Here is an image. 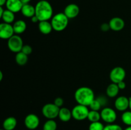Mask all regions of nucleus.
<instances>
[{
    "label": "nucleus",
    "instance_id": "nucleus-37",
    "mask_svg": "<svg viewBox=\"0 0 131 130\" xmlns=\"http://www.w3.org/2000/svg\"><path fill=\"white\" fill-rule=\"evenodd\" d=\"M20 1H21V2L23 3V5H24V4H28L31 0H20Z\"/></svg>",
    "mask_w": 131,
    "mask_h": 130
},
{
    "label": "nucleus",
    "instance_id": "nucleus-1",
    "mask_svg": "<svg viewBox=\"0 0 131 130\" xmlns=\"http://www.w3.org/2000/svg\"><path fill=\"white\" fill-rule=\"evenodd\" d=\"M74 99L78 104L89 107L95 99V93L90 87L86 86L81 87L75 91Z\"/></svg>",
    "mask_w": 131,
    "mask_h": 130
},
{
    "label": "nucleus",
    "instance_id": "nucleus-24",
    "mask_svg": "<svg viewBox=\"0 0 131 130\" xmlns=\"http://www.w3.org/2000/svg\"><path fill=\"white\" fill-rule=\"evenodd\" d=\"M58 124L54 119H47L43 125V130H56Z\"/></svg>",
    "mask_w": 131,
    "mask_h": 130
},
{
    "label": "nucleus",
    "instance_id": "nucleus-36",
    "mask_svg": "<svg viewBox=\"0 0 131 130\" xmlns=\"http://www.w3.org/2000/svg\"><path fill=\"white\" fill-rule=\"evenodd\" d=\"M4 11H5V10H4L3 7V6H0V17L2 16V15L3 14Z\"/></svg>",
    "mask_w": 131,
    "mask_h": 130
},
{
    "label": "nucleus",
    "instance_id": "nucleus-32",
    "mask_svg": "<svg viewBox=\"0 0 131 130\" xmlns=\"http://www.w3.org/2000/svg\"><path fill=\"white\" fill-rule=\"evenodd\" d=\"M101 29L104 32H106L111 29L109 23H103L101 25Z\"/></svg>",
    "mask_w": 131,
    "mask_h": 130
},
{
    "label": "nucleus",
    "instance_id": "nucleus-20",
    "mask_svg": "<svg viewBox=\"0 0 131 130\" xmlns=\"http://www.w3.org/2000/svg\"><path fill=\"white\" fill-rule=\"evenodd\" d=\"M119 91H120V89H119L117 84L112 82L106 88V93L107 97L113 98L117 96L119 93Z\"/></svg>",
    "mask_w": 131,
    "mask_h": 130
},
{
    "label": "nucleus",
    "instance_id": "nucleus-11",
    "mask_svg": "<svg viewBox=\"0 0 131 130\" xmlns=\"http://www.w3.org/2000/svg\"><path fill=\"white\" fill-rule=\"evenodd\" d=\"M115 107L119 112H125L129 108V99L125 96L117 97L115 101Z\"/></svg>",
    "mask_w": 131,
    "mask_h": 130
},
{
    "label": "nucleus",
    "instance_id": "nucleus-5",
    "mask_svg": "<svg viewBox=\"0 0 131 130\" xmlns=\"http://www.w3.org/2000/svg\"><path fill=\"white\" fill-rule=\"evenodd\" d=\"M60 108L54 103H47L44 105L42 108V113L43 117L47 119H54L58 117L59 111Z\"/></svg>",
    "mask_w": 131,
    "mask_h": 130
},
{
    "label": "nucleus",
    "instance_id": "nucleus-31",
    "mask_svg": "<svg viewBox=\"0 0 131 130\" xmlns=\"http://www.w3.org/2000/svg\"><path fill=\"white\" fill-rule=\"evenodd\" d=\"M54 103L57 107H58L59 108H61L62 106L63 105L64 103L63 99L60 98V97H58V98H55L54 101Z\"/></svg>",
    "mask_w": 131,
    "mask_h": 130
},
{
    "label": "nucleus",
    "instance_id": "nucleus-34",
    "mask_svg": "<svg viewBox=\"0 0 131 130\" xmlns=\"http://www.w3.org/2000/svg\"><path fill=\"white\" fill-rule=\"evenodd\" d=\"M31 22L33 23H37V22H39V20H38V19L37 18V17L36 16V15H34L33 17H32L31 18Z\"/></svg>",
    "mask_w": 131,
    "mask_h": 130
},
{
    "label": "nucleus",
    "instance_id": "nucleus-28",
    "mask_svg": "<svg viewBox=\"0 0 131 130\" xmlns=\"http://www.w3.org/2000/svg\"><path fill=\"white\" fill-rule=\"evenodd\" d=\"M104 130H123V129L120 125L113 123L107 124L106 126H105Z\"/></svg>",
    "mask_w": 131,
    "mask_h": 130
},
{
    "label": "nucleus",
    "instance_id": "nucleus-14",
    "mask_svg": "<svg viewBox=\"0 0 131 130\" xmlns=\"http://www.w3.org/2000/svg\"><path fill=\"white\" fill-rule=\"evenodd\" d=\"M5 5L7 10L15 14V13H18L21 11L23 3L20 0H7Z\"/></svg>",
    "mask_w": 131,
    "mask_h": 130
},
{
    "label": "nucleus",
    "instance_id": "nucleus-26",
    "mask_svg": "<svg viewBox=\"0 0 131 130\" xmlns=\"http://www.w3.org/2000/svg\"><path fill=\"white\" fill-rule=\"evenodd\" d=\"M105 126L100 121L91 122L88 127V130H104Z\"/></svg>",
    "mask_w": 131,
    "mask_h": 130
},
{
    "label": "nucleus",
    "instance_id": "nucleus-25",
    "mask_svg": "<svg viewBox=\"0 0 131 130\" xmlns=\"http://www.w3.org/2000/svg\"><path fill=\"white\" fill-rule=\"evenodd\" d=\"M121 119L123 123L127 126H131V110H126L122 113Z\"/></svg>",
    "mask_w": 131,
    "mask_h": 130
},
{
    "label": "nucleus",
    "instance_id": "nucleus-18",
    "mask_svg": "<svg viewBox=\"0 0 131 130\" xmlns=\"http://www.w3.org/2000/svg\"><path fill=\"white\" fill-rule=\"evenodd\" d=\"M17 124V121L14 117H8L3 122V129L5 130H14Z\"/></svg>",
    "mask_w": 131,
    "mask_h": 130
},
{
    "label": "nucleus",
    "instance_id": "nucleus-38",
    "mask_svg": "<svg viewBox=\"0 0 131 130\" xmlns=\"http://www.w3.org/2000/svg\"><path fill=\"white\" fill-rule=\"evenodd\" d=\"M3 78V74L2 71H0V81H2Z\"/></svg>",
    "mask_w": 131,
    "mask_h": 130
},
{
    "label": "nucleus",
    "instance_id": "nucleus-35",
    "mask_svg": "<svg viewBox=\"0 0 131 130\" xmlns=\"http://www.w3.org/2000/svg\"><path fill=\"white\" fill-rule=\"evenodd\" d=\"M7 0H0V6H3L6 5Z\"/></svg>",
    "mask_w": 131,
    "mask_h": 130
},
{
    "label": "nucleus",
    "instance_id": "nucleus-13",
    "mask_svg": "<svg viewBox=\"0 0 131 130\" xmlns=\"http://www.w3.org/2000/svg\"><path fill=\"white\" fill-rule=\"evenodd\" d=\"M110 28L114 31H120L125 27V22L120 17H113L109 22Z\"/></svg>",
    "mask_w": 131,
    "mask_h": 130
},
{
    "label": "nucleus",
    "instance_id": "nucleus-30",
    "mask_svg": "<svg viewBox=\"0 0 131 130\" xmlns=\"http://www.w3.org/2000/svg\"><path fill=\"white\" fill-rule=\"evenodd\" d=\"M97 99L100 102V103L101 104L102 107H106V106L107 105V103H108V100H107V99L104 96H99L97 97Z\"/></svg>",
    "mask_w": 131,
    "mask_h": 130
},
{
    "label": "nucleus",
    "instance_id": "nucleus-39",
    "mask_svg": "<svg viewBox=\"0 0 131 130\" xmlns=\"http://www.w3.org/2000/svg\"><path fill=\"white\" fill-rule=\"evenodd\" d=\"M129 109L131 110V96L129 97Z\"/></svg>",
    "mask_w": 131,
    "mask_h": 130
},
{
    "label": "nucleus",
    "instance_id": "nucleus-9",
    "mask_svg": "<svg viewBox=\"0 0 131 130\" xmlns=\"http://www.w3.org/2000/svg\"><path fill=\"white\" fill-rule=\"evenodd\" d=\"M24 125L29 130H34L40 124V119L38 115L34 113H29L24 119Z\"/></svg>",
    "mask_w": 131,
    "mask_h": 130
},
{
    "label": "nucleus",
    "instance_id": "nucleus-2",
    "mask_svg": "<svg viewBox=\"0 0 131 130\" xmlns=\"http://www.w3.org/2000/svg\"><path fill=\"white\" fill-rule=\"evenodd\" d=\"M35 7V15L39 21L49 20L53 17V9L52 5L47 0L38 1Z\"/></svg>",
    "mask_w": 131,
    "mask_h": 130
},
{
    "label": "nucleus",
    "instance_id": "nucleus-3",
    "mask_svg": "<svg viewBox=\"0 0 131 130\" xmlns=\"http://www.w3.org/2000/svg\"><path fill=\"white\" fill-rule=\"evenodd\" d=\"M69 19L63 13H58L53 15L51 19V25L54 31L61 32L65 30L68 26Z\"/></svg>",
    "mask_w": 131,
    "mask_h": 130
},
{
    "label": "nucleus",
    "instance_id": "nucleus-19",
    "mask_svg": "<svg viewBox=\"0 0 131 130\" xmlns=\"http://www.w3.org/2000/svg\"><path fill=\"white\" fill-rule=\"evenodd\" d=\"M14 32L16 34H20L24 33L27 28V24L23 20H17L13 24Z\"/></svg>",
    "mask_w": 131,
    "mask_h": 130
},
{
    "label": "nucleus",
    "instance_id": "nucleus-15",
    "mask_svg": "<svg viewBox=\"0 0 131 130\" xmlns=\"http://www.w3.org/2000/svg\"><path fill=\"white\" fill-rule=\"evenodd\" d=\"M72 117V110H69L66 107L60 108L58 113V118L61 121L63 122H69Z\"/></svg>",
    "mask_w": 131,
    "mask_h": 130
},
{
    "label": "nucleus",
    "instance_id": "nucleus-10",
    "mask_svg": "<svg viewBox=\"0 0 131 130\" xmlns=\"http://www.w3.org/2000/svg\"><path fill=\"white\" fill-rule=\"evenodd\" d=\"M13 25L11 24L2 22L0 24V38L3 40H8L14 35Z\"/></svg>",
    "mask_w": 131,
    "mask_h": 130
},
{
    "label": "nucleus",
    "instance_id": "nucleus-40",
    "mask_svg": "<svg viewBox=\"0 0 131 130\" xmlns=\"http://www.w3.org/2000/svg\"><path fill=\"white\" fill-rule=\"evenodd\" d=\"M124 130H131V126H127L126 128Z\"/></svg>",
    "mask_w": 131,
    "mask_h": 130
},
{
    "label": "nucleus",
    "instance_id": "nucleus-16",
    "mask_svg": "<svg viewBox=\"0 0 131 130\" xmlns=\"http://www.w3.org/2000/svg\"><path fill=\"white\" fill-rule=\"evenodd\" d=\"M38 29L40 32L43 34H49L53 30L51 23L49 22V20H43L40 21L38 22Z\"/></svg>",
    "mask_w": 131,
    "mask_h": 130
},
{
    "label": "nucleus",
    "instance_id": "nucleus-12",
    "mask_svg": "<svg viewBox=\"0 0 131 130\" xmlns=\"http://www.w3.org/2000/svg\"><path fill=\"white\" fill-rule=\"evenodd\" d=\"M79 7L74 3H70L66 6L64 9L63 13L69 19H72L76 17L79 14Z\"/></svg>",
    "mask_w": 131,
    "mask_h": 130
},
{
    "label": "nucleus",
    "instance_id": "nucleus-29",
    "mask_svg": "<svg viewBox=\"0 0 131 130\" xmlns=\"http://www.w3.org/2000/svg\"><path fill=\"white\" fill-rule=\"evenodd\" d=\"M32 51H33V49H32V47H31L29 45H24L23 47V48H22L21 52H23V53H24L25 54L29 56V54L32 53Z\"/></svg>",
    "mask_w": 131,
    "mask_h": 130
},
{
    "label": "nucleus",
    "instance_id": "nucleus-17",
    "mask_svg": "<svg viewBox=\"0 0 131 130\" xmlns=\"http://www.w3.org/2000/svg\"><path fill=\"white\" fill-rule=\"evenodd\" d=\"M20 11L23 16L25 17L31 18L35 15V7L29 3L24 4Z\"/></svg>",
    "mask_w": 131,
    "mask_h": 130
},
{
    "label": "nucleus",
    "instance_id": "nucleus-23",
    "mask_svg": "<svg viewBox=\"0 0 131 130\" xmlns=\"http://www.w3.org/2000/svg\"><path fill=\"white\" fill-rule=\"evenodd\" d=\"M87 119L90 122L100 121V120L101 119V112H99V111L90 110Z\"/></svg>",
    "mask_w": 131,
    "mask_h": 130
},
{
    "label": "nucleus",
    "instance_id": "nucleus-41",
    "mask_svg": "<svg viewBox=\"0 0 131 130\" xmlns=\"http://www.w3.org/2000/svg\"><path fill=\"white\" fill-rule=\"evenodd\" d=\"M0 130H5V129H0Z\"/></svg>",
    "mask_w": 131,
    "mask_h": 130
},
{
    "label": "nucleus",
    "instance_id": "nucleus-27",
    "mask_svg": "<svg viewBox=\"0 0 131 130\" xmlns=\"http://www.w3.org/2000/svg\"><path fill=\"white\" fill-rule=\"evenodd\" d=\"M91 110H95V111H99L102 108V105L100 103V102L97 99V98L94 99L92 103L89 106Z\"/></svg>",
    "mask_w": 131,
    "mask_h": 130
},
{
    "label": "nucleus",
    "instance_id": "nucleus-4",
    "mask_svg": "<svg viewBox=\"0 0 131 130\" xmlns=\"http://www.w3.org/2000/svg\"><path fill=\"white\" fill-rule=\"evenodd\" d=\"M89 112L90 110L87 106L78 104L72 110V118L78 121H84L88 118Z\"/></svg>",
    "mask_w": 131,
    "mask_h": 130
},
{
    "label": "nucleus",
    "instance_id": "nucleus-21",
    "mask_svg": "<svg viewBox=\"0 0 131 130\" xmlns=\"http://www.w3.org/2000/svg\"><path fill=\"white\" fill-rule=\"evenodd\" d=\"M1 18L3 22L12 24L15 20V14L12 11L6 9V10H5V11H4L2 16L1 17Z\"/></svg>",
    "mask_w": 131,
    "mask_h": 130
},
{
    "label": "nucleus",
    "instance_id": "nucleus-22",
    "mask_svg": "<svg viewBox=\"0 0 131 130\" xmlns=\"http://www.w3.org/2000/svg\"><path fill=\"white\" fill-rule=\"evenodd\" d=\"M15 60L18 65L24 66L28 61V56L23 53V52H19L18 53H16Z\"/></svg>",
    "mask_w": 131,
    "mask_h": 130
},
{
    "label": "nucleus",
    "instance_id": "nucleus-42",
    "mask_svg": "<svg viewBox=\"0 0 131 130\" xmlns=\"http://www.w3.org/2000/svg\"><path fill=\"white\" fill-rule=\"evenodd\" d=\"M38 1H42V0H38Z\"/></svg>",
    "mask_w": 131,
    "mask_h": 130
},
{
    "label": "nucleus",
    "instance_id": "nucleus-6",
    "mask_svg": "<svg viewBox=\"0 0 131 130\" xmlns=\"http://www.w3.org/2000/svg\"><path fill=\"white\" fill-rule=\"evenodd\" d=\"M7 45L11 52L18 53L21 52L24 43H23V39L19 34H14L8 40Z\"/></svg>",
    "mask_w": 131,
    "mask_h": 130
},
{
    "label": "nucleus",
    "instance_id": "nucleus-7",
    "mask_svg": "<svg viewBox=\"0 0 131 130\" xmlns=\"http://www.w3.org/2000/svg\"><path fill=\"white\" fill-rule=\"evenodd\" d=\"M101 119L107 124H113L117 119L116 111L111 107H104L101 111Z\"/></svg>",
    "mask_w": 131,
    "mask_h": 130
},
{
    "label": "nucleus",
    "instance_id": "nucleus-8",
    "mask_svg": "<svg viewBox=\"0 0 131 130\" xmlns=\"http://www.w3.org/2000/svg\"><path fill=\"white\" fill-rule=\"evenodd\" d=\"M126 76V71L125 69L121 66H116L113 68L110 73V79L111 82L118 84L121 81H124Z\"/></svg>",
    "mask_w": 131,
    "mask_h": 130
},
{
    "label": "nucleus",
    "instance_id": "nucleus-33",
    "mask_svg": "<svg viewBox=\"0 0 131 130\" xmlns=\"http://www.w3.org/2000/svg\"><path fill=\"white\" fill-rule=\"evenodd\" d=\"M120 90H124V89H125L126 87V84L124 81H121L120 82H118L117 84Z\"/></svg>",
    "mask_w": 131,
    "mask_h": 130
}]
</instances>
